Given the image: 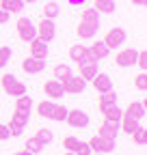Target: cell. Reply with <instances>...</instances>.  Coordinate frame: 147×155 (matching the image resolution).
Masks as SVG:
<instances>
[{"label": "cell", "mask_w": 147, "mask_h": 155, "mask_svg": "<svg viewBox=\"0 0 147 155\" xmlns=\"http://www.w3.org/2000/svg\"><path fill=\"white\" fill-rule=\"evenodd\" d=\"M100 28V13L95 9H82L80 13V24L76 28V35L80 39H93Z\"/></svg>", "instance_id": "cell-1"}, {"label": "cell", "mask_w": 147, "mask_h": 155, "mask_svg": "<svg viewBox=\"0 0 147 155\" xmlns=\"http://www.w3.org/2000/svg\"><path fill=\"white\" fill-rule=\"evenodd\" d=\"M0 84H2V91L11 97H22L26 95V84L20 82L13 73H5L2 78H0Z\"/></svg>", "instance_id": "cell-2"}, {"label": "cell", "mask_w": 147, "mask_h": 155, "mask_svg": "<svg viewBox=\"0 0 147 155\" xmlns=\"http://www.w3.org/2000/svg\"><path fill=\"white\" fill-rule=\"evenodd\" d=\"M15 32H17V37H20L24 43H30L32 39H37V26L30 22L28 17L17 19V24H15Z\"/></svg>", "instance_id": "cell-3"}, {"label": "cell", "mask_w": 147, "mask_h": 155, "mask_svg": "<svg viewBox=\"0 0 147 155\" xmlns=\"http://www.w3.org/2000/svg\"><path fill=\"white\" fill-rule=\"evenodd\" d=\"M102 41L108 45V50H117L119 45L125 43V30L119 28V26H115V28H110V30L106 32V37L102 39Z\"/></svg>", "instance_id": "cell-4"}, {"label": "cell", "mask_w": 147, "mask_h": 155, "mask_svg": "<svg viewBox=\"0 0 147 155\" xmlns=\"http://www.w3.org/2000/svg\"><path fill=\"white\" fill-rule=\"evenodd\" d=\"M54 35H56V28H54V22L52 19H41L39 24H37V39L39 41H43V43H50L52 39H54Z\"/></svg>", "instance_id": "cell-5"}, {"label": "cell", "mask_w": 147, "mask_h": 155, "mask_svg": "<svg viewBox=\"0 0 147 155\" xmlns=\"http://www.w3.org/2000/svg\"><path fill=\"white\" fill-rule=\"evenodd\" d=\"M67 125L71 127H78V129H84L89 125V114L82 112V110H67V116H65Z\"/></svg>", "instance_id": "cell-6"}, {"label": "cell", "mask_w": 147, "mask_h": 155, "mask_svg": "<svg viewBox=\"0 0 147 155\" xmlns=\"http://www.w3.org/2000/svg\"><path fill=\"white\" fill-rule=\"evenodd\" d=\"M89 147H91V151H95V153H110L115 149V140H108V138H102V136H93L89 142H87Z\"/></svg>", "instance_id": "cell-7"}, {"label": "cell", "mask_w": 147, "mask_h": 155, "mask_svg": "<svg viewBox=\"0 0 147 155\" xmlns=\"http://www.w3.org/2000/svg\"><path fill=\"white\" fill-rule=\"evenodd\" d=\"M69 58L74 63H87V61H95L93 56H91V52H89V48H84L82 43H76V45H71L69 48Z\"/></svg>", "instance_id": "cell-8"}, {"label": "cell", "mask_w": 147, "mask_h": 155, "mask_svg": "<svg viewBox=\"0 0 147 155\" xmlns=\"http://www.w3.org/2000/svg\"><path fill=\"white\" fill-rule=\"evenodd\" d=\"M84 86H87V82L80 75H71V78H67V80L63 82V91L67 95H80L84 91Z\"/></svg>", "instance_id": "cell-9"}, {"label": "cell", "mask_w": 147, "mask_h": 155, "mask_svg": "<svg viewBox=\"0 0 147 155\" xmlns=\"http://www.w3.org/2000/svg\"><path fill=\"white\" fill-rule=\"evenodd\" d=\"M136 50L134 48H125V50H121V52H117V56H115V63H117V67H132L134 63H136Z\"/></svg>", "instance_id": "cell-10"}, {"label": "cell", "mask_w": 147, "mask_h": 155, "mask_svg": "<svg viewBox=\"0 0 147 155\" xmlns=\"http://www.w3.org/2000/svg\"><path fill=\"white\" fill-rule=\"evenodd\" d=\"M91 84H93V88L97 93H108V91H113V80L108 78V73H95L93 75V80H91Z\"/></svg>", "instance_id": "cell-11"}, {"label": "cell", "mask_w": 147, "mask_h": 155, "mask_svg": "<svg viewBox=\"0 0 147 155\" xmlns=\"http://www.w3.org/2000/svg\"><path fill=\"white\" fill-rule=\"evenodd\" d=\"M43 93L48 95V99H61V97H65L63 84L56 82V80H48V82L43 84Z\"/></svg>", "instance_id": "cell-12"}, {"label": "cell", "mask_w": 147, "mask_h": 155, "mask_svg": "<svg viewBox=\"0 0 147 155\" xmlns=\"http://www.w3.org/2000/svg\"><path fill=\"white\" fill-rule=\"evenodd\" d=\"M97 73V61H87V63H78V75L82 80H93V75Z\"/></svg>", "instance_id": "cell-13"}, {"label": "cell", "mask_w": 147, "mask_h": 155, "mask_svg": "<svg viewBox=\"0 0 147 155\" xmlns=\"http://www.w3.org/2000/svg\"><path fill=\"white\" fill-rule=\"evenodd\" d=\"M117 131H119V123H115V121H102V125H100V134L97 136H102V138H108V140H115L117 138Z\"/></svg>", "instance_id": "cell-14"}, {"label": "cell", "mask_w": 147, "mask_h": 155, "mask_svg": "<svg viewBox=\"0 0 147 155\" xmlns=\"http://www.w3.org/2000/svg\"><path fill=\"white\" fill-rule=\"evenodd\" d=\"M43 69H46V61H39V58H32V56L22 61V71L26 73H41Z\"/></svg>", "instance_id": "cell-15"}, {"label": "cell", "mask_w": 147, "mask_h": 155, "mask_svg": "<svg viewBox=\"0 0 147 155\" xmlns=\"http://www.w3.org/2000/svg\"><path fill=\"white\" fill-rule=\"evenodd\" d=\"M119 125H121V129H123L125 134H132V131H134V129L138 127V119H136V116H132L130 112H125V110H123Z\"/></svg>", "instance_id": "cell-16"}, {"label": "cell", "mask_w": 147, "mask_h": 155, "mask_svg": "<svg viewBox=\"0 0 147 155\" xmlns=\"http://www.w3.org/2000/svg\"><path fill=\"white\" fill-rule=\"evenodd\" d=\"M30 56L43 61V58L48 56V43L39 41V39H32V41H30Z\"/></svg>", "instance_id": "cell-17"}, {"label": "cell", "mask_w": 147, "mask_h": 155, "mask_svg": "<svg viewBox=\"0 0 147 155\" xmlns=\"http://www.w3.org/2000/svg\"><path fill=\"white\" fill-rule=\"evenodd\" d=\"M54 108H56V104H54L52 99H43V101L37 104V114H39L41 119H52Z\"/></svg>", "instance_id": "cell-18"}, {"label": "cell", "mask_w": 147, "mask_h": 155, "mask_svg": "<svg viewBox=\"0 0 147 155\" xmlns=\"http://www.w3.org/2000/svg\"><path fill=\"white\" fill-rule=\"evenodd\" d=\"M52 75H54V80H56V82H61V84H63V82L67 80V78H71V75H74V71H71V67H69V65L61 63V65L54 67Z\"/></svg>", "instance_id": "cell-19"}, {"label": "cell", "mask_w": 147, "mask_h": 155, "mask_svg": "<svg viewBox=\"0 0 147 155\" xmlns=\"http://www.w3.org/2000/svg\"><path fill=\"white\" fill-rule=\"evenodd\" d=\"M30 110H32V97H30V95L15 97V112H24V114H30Z\"/></svg>", "instance_id": "cell-20"}, {"label": "cell", "mask_w": 147, "mask_h": 155, "mask_svg": "<svg viewBox=\"0 0 147 155\" xmlns=\"http://www.w3.org/2000/svg\"><path fill=\"white\" fill-rule=\"evenodd\" d=\"M89 52H91V56H93L95 61H100V58H106V56L110 54V50H108V45H106L104 41H95V43H91Z\"/></svg>", "instance_id": "cell-21"}, {"label": "cell", "mask_w": 147, "mask_h": 155, "mask_svg": "<svg viewBox=\"0 0 147 155\" xmlns=\"http://www.w3.org/2000/svg\"><path fill=\"white\" fill-rule=\"evenodd\" d=\"M102 114H104V119H106V121H115V123H119V121H121L123 110H121L117 104H113V106L104 108V110H102Z\"/></svg>", "instance_id": "cell-22"}, {"label": "cell", "mask_w": 147, "mask_h": 155, "mask_svg": "<svg viewBox=\"0 0 147 155\" xmlns=\"http://www.w3.org/2000/svg\"><path fill=\"white\" fill-rule=\"evenodd\" d=\"M0 9L7 11L9 15L11 13H20L24 9V2H22V0H0Z\"/></svg>", "instance_id": "cell-23"}, {"label": "cell", "mask_w": 147, "mask_h": 155, "mask_svg": "<svg viewBox=\"0 0 147 155\" xmlns=\"http://www.w3.org/2000/svg\"><path fill=\"white\" fill-rule=\"evenodd\" d=\"M113 104H117V93H115V91L100 93V101H97V108H100V112H102L104 108H108V106H113Z\"/></svg>", "instance_id": "cell-24"}, {"label": "cell", "mask_w": 147, "mask_h": 155, "mask_svg": "<svg viewBox=\"0 0 147 155\" xmlns=\"http://www.w3.org/2000/svg\"><path fill=\"white\" fill-rule=\"evenodd\" d=\"M32 138H35L37 142H39L41 147H48V144L54 140V134H52L50 129H37V134L32 136Z\"/></svg>", "instance_id": "cell-25"}, {"label": "cell", "mask_w": 147, "mask_h": 155, "mask_svg": "<svg viewBox=\"0 0 147 155\" xmlns=\"http://www.w3.org/2000/svg\"><path fill=\"white\" fill-rule=\"evenodd\" d=\"M125 112H130L132 116H136V119L141 121L145 116V101H130V106L125 108Z\"/></svg>", "instance_id": "cell-26"}, {"label": "cell", "mask_w": 147, "mask_h": 155, "mask_svg": "<svg viewBox=\"0 0 147 155\" xmlns=\"http://www.w3.org/2000/svg\"><path fill=\"white\" fill-rule=\"evenodd\" d=\"M93 9L97 13H113L115 11V0H95Z\"/></svg>", "instance_id": "cell-27"}, {"label": "cell", "mask_w": 147, "mask_h": 155, "mask_svg": "<svg viewBox=\"0 0 147 155\" xmlns=\"http://www.w3.org/2000/svg\"><path fill=\"white\" fill-rule=\"evenodd\" d=\"M63 147L67 153H76V149L80 147V140L76 138V136H65L63 138Z\"/></svg>", "instance_id": "cell-28"}, {"label": "cell", "mask_w": 147, "mask_h": 155, "mask_svg": "<svg viewBox=\"0 0 147 155\" xmlns=\"http://www.w3.org/2000/svg\"><path fill=\"white\" fill-rule=\"evenodd\" d=\"M59 15V5L56 2H46L43 5V17L46 19H54Z\"/></svg>", "instance_id": "cell-29"}, {"label": "cell", "mask_w": 147, "mask_h": 155, "mask_svg": "<svg viewBox=\"0 0 147 155\" xmlns=\"http://www.w3.org/2000/svg\"><path fill=\"white\" fill-rule=\"evenodd\" d=\"M130 136L134 138V142H136V144H141V147L145 144V127H141V125H138V127H136Z\"/></svg>", "instance_id": "cell-30"}, {"label": "cell", "mask_w": 147, "mask_h": 155, "mask_svg": "<svg viewBox=\"0 0 147 155\" xmlns=\"http://www.w3.org/2000/svg\"><path fill=\"white\" fill-rule=\"evenodd\" d=\"M134 86H136L141 93H145V88H147V75H145V71L134 78Z\"/></svg>", "instance_id": "cell-31"}, {"label": "cell", "mask_w": 147, "mask_h": 155, "mask_svg": "<svg viewBox=\"0 0 147 155\" xmlns=\"http://www.w3.org/2000/svg\"><path fill=\"white\" fill-rule=\"evenodd\" d=\"M9 58H11V48L2 45V48H0V69H2V67L9 63Z\"/></svg>", "instance_id": "cell-32"}, {"label": "cell", "mask_w": 147, "mask_h": 155, "mask_svg": "<svg viewBox=\"0 0 147 155\" xmlns=\"http://www.w3.org/2000/svg\"><path fill=\"white\" fill-rule=\"evenodd\" d=\"M65 116H67V108L65 106H56V108H54L52 121H65Z\"/></svg>", "instance_id": "cell-33"}, {"label": "cell", "mask_w": 147, "mask_h": 155, "mask_svg": "<svg viewBox=\"0 0 147 155\" xmlns=\"http://www.w3.org/2000/svg\"><path fill=\"white\" fill-rule=\"evenodd\" d=\"M134 65H138L141 71L147 69V52H145V50H141V52L136 54V63H134Z\"/></svg>", "instance_id": "cell-34"}, {"label": "cell", "mask_w": 147, "mask_h": 155, "mask_svg": "<svg viewBox=\"0 0 147 155\" xmlns=\"http://www.w3.org/2000/svg\"><path fill=\"white\" fill-rule=\"evenodd\" d=\"M24 151H28V153L35 155V153H39V151H41V144L37 142L35 138H30V140H26V149H24Z\"/></svg>", "instance_id": "cell-35"}, {"label": "cell", "mask_w": 147, "mask_h": 155, "mask_svg": "<svg viewBox=\"0 0 147 155\" xmlns=\"http://www.w3.org/2000/svg\"><path fill=\"white\" fill-rule=\"evenodd\" d=\"M91 153H93V151H91V147H89L87 142H80V147L76 149V153H74V155H91Z\"/></svg>", "instance_id": "cell-36"}, {"label": "cell", "mask_w": 147, "mask_h": 155, "mask_svg": "<svg viewBox=\"0 0 147 155\" xmlns=\"http://www.w3.org/2000/svg\"><path fill=\"white\" fill-rule=\"evenodd\" d=\"M9 138H11V134H9V127L0 123V142H5V140H9Z\"/></svg>", "instance_id": "cell-37"}, {"label": "cell", "mask_w": 147, "mask_h": 155, "mask_svg": "<svg viewBox=\"0 0 147 155\" xmlns=\"http://www.w3.org/2000/svg\"><path fill=\"white\" fill-rule=\"evenodd\" d=\"M9 17H11V15H9L7 11L0 9V24H7V22H9Z\"/></svg>", "instance_id": "cell-38"}, {"label": "cell", "mask_w": 147, "mask_h": 155, "mask_svg": "<svg viewBox=\"0 0 147 155\" xmlns=\"http://www.w3.org/2000/svg\"><path fill=\"white\" fill-rule=\"evenodd\" d=\"M67 2H69L71 7H82V5L87 2V0H67Z\"/></svg>", "instance_id": "cell-39"}, {"label": "cell", "mask_w": 147, "mask_h": 155, "mask_svg": "<svg viewBox=\"0 0 147 155\" xmlns=\"http://www.w3.org/2000/svg\"><path fill=\"white\" fill-rule=\"evenodd\" d=\"M132 5H138V7H145L147 5V0H130Z\"/></svg>", "instance_id": "cell-40"}, {"label": "cell", "mask_w": 147, "mask_h": 155, "mask_svg": "<svg viewBox=\"0 0 147 155\" xmlns=\"http://www.w3.org/2000/svg\"><path fill=\"white\" fill-rule=\"evenodd\" d=\"M13 155H32V153H28V151H17V153H13Z\"/></svg>", "instance_id": "cell-41"}, {"label": "cell", "mask_w": 147, "mask_h": 155, "mask_svg": "<svg viewBox=\"0 0 147 155\" xmlns=\"http://www.w3.org/2000/svg\"><path fill=\"white\" fill-rule=\"evenodd\" d=\"M22 2H30L32 5V2H37V0H22Z\"/></svg>", "instance_id": "cell-42"}, {"label": "cell", "mask_w": 147, "mask_h": 155, "mask_svg": "<svg viewBox=\"0 0 147 155\" xmlns=\"http://www.w3.org/2000/svg\"><path fill=\"white\" fill-rule=\"evenodd\" d=\"M95 155H104V153H95Z\"/></svg>", "instance_id": "cell-43"}, {"label": "cell", "mask_w": 147, "mask_h": 155, "mask_svg": "<svg viewBox=\"0 0 147 155\" xmlns=\"http://www.w3.org/2000/svg\"><path fill=\"white\" fill-rule=\"evenodd\" d=\"M65 155H74V153H65Z\"/></svg>", "instance_id": "cell-44"}]
</instances>
